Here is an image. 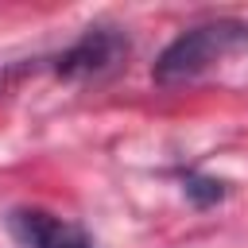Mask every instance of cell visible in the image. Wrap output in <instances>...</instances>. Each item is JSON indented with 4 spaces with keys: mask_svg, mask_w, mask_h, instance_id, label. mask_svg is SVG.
<instances>
[{
    "mask_svg": "<svg viewBox=\"0 0 248 248\" xmlns=\"http://www.w3.org/2000/svg\"><path fill=\"white\" fill-rule=\"evenodd\" d=\"M132 43L124 31L116 27H89L74 46H66L54 62V74L62 81H101L108 74H116L128 58Z\"/></svg>",
    "mask_w": 248,
    "mask_h": 248,
    "instance_id": "obj_2",
    "label": "cell"
},
{
    "mask_svg": "<svg viewBox=\"0 0 248 248\" xmlns=\"http://www.w3.org/2000/svg\"><path fill=\"white\" fill-rule=\"evenodd\" d=\"M8 229L23 248H93V240L78 225L54 217L46 209H12Z\"/></svg>",
    "mask_w": 248,
    "mask_h": 248,
    "instance_id": "obj_3",
    "label": "cell"
},
{
    "mask_svg": "<svg viewBox=\"0 0 248 248\" xmlns=\"http://www.w3.org/2000/svg\"><path fill=\"white\" fill-rule=\"evenodd\" d=\"M244 46H248V23L244 19H205L163 46V54L151 66V78L159 85H178V81L198 78L202 70H209L213 62H221Z\"/></svg>",
    "mask_w": 248,
    "mask_h": 248,
    "instance_id": "obj_1",
    "label": "cell"
},
{
    "mask_svg": "<svg viewBox=\"0 0 248 248\" xmlns=\"http://www.w3.org/2000/svg\"><path fill=\"white\" fill-rule=\"evenodd\" d=\"M182 190H186V198H190L194 205H213V202L225 198V182L202 178V174H186V178H182Z\"/></svg>",
    "mask_w": 248,
    "mask_h": 248,
    "instance_id": "obj_4",
    "label": "cell"
}]
</instances>
